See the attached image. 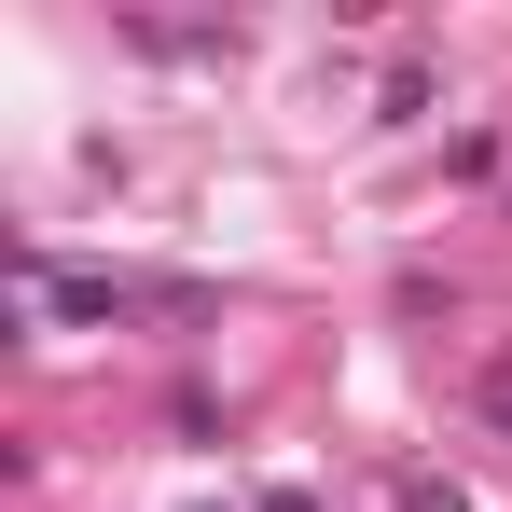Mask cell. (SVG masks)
<instances>
[{
	"instance_id": "6da1fadb",
	"label": "cell",
	"mask_w": 512,
	"mask_h": 512,
	"mask_svg": "<svg viewBox=\"0 0 512 512\" xmlns=\"http://www.w3.org/2000/svg\"><path fill=\"white\" fill-rule=\"evenodd\" d=\"M402 512H471V499H457V485H429V471H416V485H402Z\"/></svg>"
},
{
	"instance_id": "7a4b0ae2",
	"label": "cell",
	"mask_w": 512,
	"mask_h": 512,
	"mask_svg": "<svg viewBox=\"0 0 512 512\" xmlns=\"http://www.w3.org/2000/svg\"><path fill=\"white\" fill-rule=\"evenodd\" d=\"M250 512H319V499H250Z\"/></svg>"
}]
</instances>
